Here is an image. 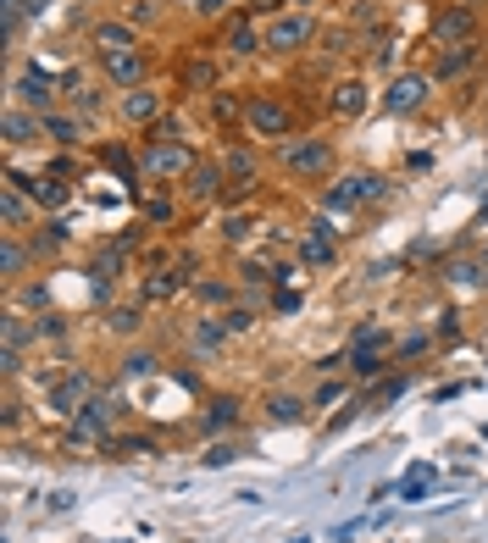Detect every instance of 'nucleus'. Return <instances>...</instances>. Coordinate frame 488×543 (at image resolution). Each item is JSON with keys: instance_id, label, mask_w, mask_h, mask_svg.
I'll use <instances>...</instances> for the list:
<instances>
[{"instance_id": "obj_41", "label": "nucleus", "mask_w": 488, "mask_h": 543, "mask_svg": "<svg viewBox=\"0 0 488 543\" xmlns=\"http://www.w3.org/2000/svg\"><path fill=\"white\" fill-rule=\"evenodd\" d=\"M228 461H234V443H216L211 455H206V466H228Z\"/></svg>"}, {"instance_id": "obj_12", "label": "nucleus", "mask_w": 488, "mask_h": 543, "mask_svg": "<svg viewBox=\"0 0 488 543\" xmlns=\"http://www.w3.org/2000/svg\"><path fill=\"white\" fill-rule=\"evenodd\" d=\"M100 62H106V78L117 89H139L145 83V56L139 51H117V56H100Z\"/></svg>"}, {"instance_id": "obj_37", "label": "nucleus", "mask_w": 488, "mask_h": 543, "mask_svg": "<svg viewBox=\"0 0 488 543\" xmlns=\"http://www.w3.org/2000/svg\"><path fill=\"white\" fill-rule=\"evenodd\" d=\"M378 67H383V72H394V67H399V39H394V44H383V51H378Z\"/></svg>"}, {"instance_id": "obj_40", "label": "nucleus", "mask_w": 488, "mask_h": 543, "mask_svg": "<svg viewBox=\"0 0 488 543\" xmlns=\"http://www.w3.org/2000/svg\"><path fill=\"white\" fill-rule=\"evenodd\" d=\"M100 156H106V167H117V172H122V177H128V172H133V161H128V156H122V150H111V145H106V150H100Z\"/></svg>"}, {"instance_id": "obj_25", "label": "nucleus", "mask_w": 488, "mask_h": 543, "mask_svg": "<svg viewBox=\"0 0 488 543\" xmlns=\"http://www.w3.org/2000/svg\"><path fill=\"white\" fill-rule=\"evenodd\" d=\"M0 216H6V233H17L23 222H28V200H23V189H6V195H0Z\"/></svg>"}, {"instance_id": "obj_4", "label": "nucleus", "mask_w": 488, "mask_h": 543, "mask_svg": "<svg viewBox=\"0 0 488 543\" xmlns=\"http://www.w3.org/2000/svg\"><path fill=\"white\" fill-rule=\"evenodd\" d=\"M333 167V145L328 139H283V172L294 177H322Z\"/></svg>"}, {"instance_id": "obj_35", "label": "nucleus", "mask_w": 488, "mask_h": 543, "mask_svg": "<svg viewBox=\"0 0 488 543\" xmlns=\"http://www.w3.org/2000/svg\"><path fill=\"white\" fill-rule=\"evenodd\" d=\"M23 338H28V328H23V316L12 310L6 316V349H23Z\"/></svg>"}, {"instance_id": "obj_22", "label": "nucleus", "mask_w": 488, "mask_h": 543, "mask_svg": "<svg viewBox=\"0 0 488 543\" xmlns=\"http://www.w3.org/2000/svg\"><path fill=\"white\" fill-rule=\"evenodd\" d=\"M234 422H239V399H234V394L211 399V411L200 416V427H206V433H216V427H234Z\"/></svg>"}, {"instance_id": "obj_9", "label": "nucleus", "mask_w": 488, "mask_h": 543, "mask_svg": "<svg viewBox=\"0 0 488 543\" xmlns=\"http://www.w3.org/2000/svg\"><path fill=\"white\" fill-rule=\"evenodd\" d=\"M12 95H17V100H23V106L33 111V117H44V111H51V95H56V83L44 78L39 67H28V72H23V78L12 83Z\"/></svg>"}, {"instance_id": "obj_7", "label": "nucleus", "mask_w": 488, "mask_h": 543, "mask_svg": "<svg viewBox=\"0 0 488 543\" xmlns=\"http://www.w3.org/2000/svg\"><path fill=\"white\" fill-rule=\"evenodd\" d=\"M383 355H388V333L383 328H361V333H355V344H349L355 377H378L383 372Z\"/></svg>"}, {"instance_id": "obj_2", "label": "nucleus", "mask_w": 488, "mask_h": 543, "mask_svg": "<svg viewBox=\"0 0 488 543\" xmlns=\"http://www.w3.org/2000/svg\"><path fill=\"white\" fill-rule=\"evenodd\" d=\"M244 128L255 133V139H289V133H294V111L278 95H250L244 100Z\"/></svg>"}, {"instance_id": "obj_24", "label": "nucleus", "mask_w": 488, "mask_h": 543, "mask_svg": "<svg viewBox=\"0 0 488 543\" xmlns=\"http://www.w3.org/2000/svg\"><path fill=\"white\" fill-rule=\"evenodd\" d=\"M228 51H234V56H255V51H266V44H261V33L239 17V23L228 28Z\"/></svg>"}, {"instance_id": "obj_38", "label": "nucleus", "mask_w": 488, "mask_h": 543, "mask_svg": "<svg viewBox=\"0 0 488 543\" xmlns=\"http://www.w3.org/2000/svg\"><path fill=\"white\" fill-rule=\"evenodd\" d=\"M228 12V0H195V17H222Z\"/></svg>"}, {"instance_id": "obj_16", "label": "nucleus", "mask_w": 488, "mask_h": 543, "mask_svg": "<svg viewBox=\"0 0 488 543\" xmlns=\"http://www.w3.org/2000/svg\"><path fill=\"white\" fill-rule=\"evenodd\" d=\"M39 133H44V122H39V117H28L23 106H12V111H6V145H12V150L33 145V139H39Z\"/></svg>"}, {"instance_id": "obj_43", "label": "nucleus", "mask_w": 488, "mask_h": 543, "mask_svg": "<svg viewBox=\"0 0 488 543\" xmlns=\"http://www.w3.org/2000/svg\"><path fill=\"white\" fill-rule=\"evenodd\" d=\"M422 349H427V333H411L406 344H399V355H422Z\"/></svg>"}, {"instance_id": "obj_23", "label": "nucleus", "mask_w": 488, "mask_h": 543, "mask_svg": "<svg viewBox=\"0 0 488 543\" xmlns=\"http://www.w3.org/2000/svg\"><path fill=\"white\" fill-rule=\"evenodd\" d=\"M39 122H44V133H51L56 145H78V133H83V122H78V117H56V111H44Z\"/></svg>"}, {"instance_id": "obj_19", "label": "nucleus", "mask_w": 488, "mask_h": 543, "mask_svg": "<svg viewBox=\"0 0 488 543\" xmlns=\"http://www.w3.org/2000/svg\"><path fill=\"white\" fill-rule=\"evenodd\" d=\"M206 111H211V122H244V100L239 95H228V89H211V100H206Z\"/></svg>"}, {"instance_id": "obj_18", "label": "nucleus", "mask_w": 488, "mask_h": 543, "mask_svg": "<svg viewBox=\"0 0 488 543\" xmlns=\"http://www.w3.org/2000/svg\"><path fill=\"white\" fill-rule=\"evenodd\" d=\"M95 51H100V56L133 51V28H128V23H100V28H95Z\"/></svg>"}, {"instance_id": "obj_6", "label": "nucleus", "mask_w": 488, "mask_h": 543, "mask_svg": "<svg viewBox=\"0 0 488 543\" xmlns=\"http://www.w3.org/2000/svg\"><path fill=\"white\" fill-rule=\"evenodd\" d=\"M477 33V6H466V0H450V6L433 12V39L438 44H472Z\"/></svg>"}, {"instance_id": "obj_11", "label": "nucleus", "mask_w": 488, "mask_h": 543, "mask_svg": "<svg viewBox=\"0 0 488 543\" xmlns=\"http://www.w3.org/2000/svg\"><path fill=\"white\" fill-rule=\"evenodd\" d=\"M189 261H172V266H161V272H150V283H145V294L150 300H172V294H184V289H195V278H189Z\"/></svg>"}, {"instance_id": "obj_14", "label": "nucleus", "mask_w": 488, "mask_h": 543, "mask_svg": "<svg viewBox=\"0 0 488 543\" xmlns=\"http://www.w3.org/2000/svg\"><path fill=\"white\" fill-rule=\"evenodd\" d=\"M328 111H333V117H361V111H367V83H361V78H344V83H333V100H328Z\"/></svg>"}, {"instance_id": "obj_3", "label": "nucleus", "mask_w": 488, "mask_h": 543, "mask_svg": "<svg viewBox=\"0 0 488 543\" xmlns=\"http://www.w3.org/2000/svg\"><path fill=\"white\" fill-rule=\"evenodd\" d=\"M145 172L156 177V184H177V177L195 172V156H189V145H177V139H150L145 145Z\"/></svg>"}, {"instance_id": "obj_13", "label": "nucleus", "mask_w": 488, "mask_h": 543, "mask_svg": "<svg viewBox=\"0 0 488 543\" xmlns=\"http://www.w3.org/2000/svg\"><path fill=\"white\" fill-rule=\"evenodd\" d=\"M222 189H228V172H222V161H195V172H189V195L206 205V200H216Z\"/></svg>"}, {"instance_id": "obj_1", "label": "nucleus", "mask_w": 488, "mask_h": 543, "mask_svg": "<svg viewBox=\"0 0 488 543\" xmlns=\"http://www.w3.org/2000/svg\"><path fill=\"white\" fill-rule=\"evenodd\" d=\"M311 39H317L311 12H278L273 23H266V33H261V44H266L273 56H294V51H305Z\"/></svg>"}, {"instance_id": "obj_29", "label": "nucleus", "mask_w": 488, "mask_h": 543, "mask_svg": "<svg viewBox=\"0 0 488 543\" xmlns=\"http://www.w3.org/2000/svg\"><path fill=\"white\" fill-rule=\"evenodd\" d=\"M139 322H145V316H139V310H133V305H117L106 328H111V333H139Z\"/></svg>"}, {"instance_id": "obj_26", "label": "nucleus", "mask_w": 488, "mask_h": 543, "mask_svg": "<svg viewBox=\"0 0 488 543\" xmlns=\"http://www.w3.org/2000/svg\"><path fill=\"white\" fill-rule=\"evenodd\" d=\"M427 482H433V466H416V472H411L406 482H399L394 493H399V500H411V505H416V500H427Z\"/></svg>"}, {"instance_id": "obj_10", "label": "nucleus", "mask_w": 488, "mask_h": 543, "mask_svg": "<svg viewBox=\"0 0 488 543\" xmlns=\"http://www.w3.org/2000/svg\"><path fill=\"white\" fill-rule=\"evenodd\" d=\"M300 266H333V228H328V216H317L305 228L300 239Z\"/></svg>"}, {"instance_id": "obj_39", "label": "nucleus", "mask_w": 488, "mask_h": 543, "mask_svg": "<svg viewBox=\"0 0 488 543\" xmlns=\"http://www.w3.org/2000/svg\"><path fill=\"white\" fill-rule=\"evenodd\" d=\"M222 322H228V328H234V333H244V328H250V322H255V316H250V310H244V305H239V310H228V316H222Z\"/></svg>"}, {"instance_id": "obj_27", "label": "nucleus", "mask_w": 488, "mask_h": 543, "mask_svg": "<svg viewBox=\"0 0 488 543\" xmlns=\"http://www.w3.org/2000/svg\"><path fill=\"white\" fill-rule=\"evenodd\" d=\"M156 372V355L150 349H128L122 355V377H150Z\"/></svg>"}, {"instance_id": "obj_34", "label": "nucleus", "mask_w": 488, "mask_h": 543, "mask_svg": "<svg viewBox=\"0 0 488 543\" xmlns=\"http://www.w3.org/2000/svg\"><path fill=\"white\" fill-rule=\"evenodd\" d=\"M399 394H406V377H388V383L372 388V405H388V399H399Z\"/></svg>"}, {"instance_id": "obj_32", "label": "nucleus", "mask_w": 488, "mask_h": 543, "mask_svg": "<svg viewBox=\"0 0 488 543\" xmlns=\"http://www.w3.org/2000/svg\"><path fill=\"white\" fill-rule=\"evenodd\" d=\"M450 283H477L483 278V261H450V272H444Z\"/></svg>"}, {"instance_id": "obj_33", "label": "nucleus", "mask_w": 488, "mask_h": 543, "mask_svg": "<svg viewBox=\"0 0 488 543\" xmlns=\"http://www.w3.org/2000/svg\"><path fill=\"white\" fill-rule=\"evenodd\" d=\"M283 272H273L266 261H244V283H278Z\"/></svg>"}, {"instance_id": "obj_44", "label": "nucleus", "mask_w": 488, "mask_h": 543, "mask_svg": "<svg viewBox=\"0 0 488 543\" xmlns=\"http://www.w3.org/2000/svg\"><path fill=\"white\" fill-rule=\"evenodd\" d=\"M23 6H28V12H39V6H44V0H23Z\"/></svg>"}, {"instance_id": "obj_31", "label": "nucleus", "mask_w": 488, "mask_h": 543, "mask_svg": "<svg viewBox=\"0 0 488 543\" xmlns=\"http://www.w3.org/2000/svg\"><path fill=\"white\" fill-rule=\"evenodd\" d=\"M195 294H200L206 305H228V300H234V289H228V283H211V278H200V283H195Z\"/></svg>"}, {"instance_id": "obj_30", "label": "nucleus", "mask_w": 488, "mask_h": 543, "mask_svg": "<svg viewBox=\"0 0 488 543\" xmlns=\"http://www.w3.org/2000/svg\"><path fill=\"white\" fill-rule=\"evenodd\" d=\"M300 416H305V405H300L294 394H278V399H273V422H300Z\"/></svg>"}, {"instance_id": "obj_20", "label": "nucleus", "mask_w": 488, "mask_h": 543, "mask_svg": "<svg viewBox=\"0 0 488 543\" xmlns=\"http://www.w3.org/2000/svg\"><path fill=\"white\" fill-rule=\"evenodd\" d=\"M477 62V44H450V51L438 56V67H433V78H461L466 67Z\"/></svg>"}, {"instance_id": "obj_36", "label": "nucleus", "mask_w": 488, "mask_h": 543, "mask_svg": "<svg viewBox=\"0 0 488 543\" xmlns=\"http://www.w3.org/2000/svg\"><path fill=\"white\" fill-rule=\"evenodd\" d=\"M117 449H122V455H150V438L133 433V438H117Z\"/></svg>"}, {"instance_id": "obj_5", "label": "nucleus", "mask_w": 488, "mask_h": 543, "mask_svg": "<svg viewBox=\"0 0 488 543\" xmlns=\"http://www.w3.org/2000/svg\"><path fill=\"white\" fill-rule=\"evenodd\" d=\"M427 89H433L427 72H399V78H388V89H383V106H388L394 117H416V111L427 106Z\"/></svg>"}, {"instance_id": "obj_15", "label": "nucleus", "mask_w": 488, "mask_h": 543, "mask_svg": "<svg viewBox=\"0 0 488 543\" xmlns=\"http://www.w3.org/2000/svg\"><path fill=\"white\" fill-rule=\"evenodd\" d=\"M17 189H28V200L33 205H44V211H62L67 205V189L62 184H51V177H12Z\"/></svg>"}, {"instance_id": "obj_42", "label": "nucleus", "mask_w": 488, "mask_h": 543, "mask_svg": "<svg viewBox=\"0 0 488 543\" xmlns=\"http://www.w3.org/2000/svg\"><path fill=\"white\" fill-rule=\"evenodd\" d=\"M250 233V222L244 216H228V228H222V239H244Z\"/></svg>"}, {"instance_id": "obj_21", "label": "nucleus", "mask_w": 488, "mask_h": 543, "mask_svg": "<svg viewBox=\"0 0 488 543\" xmlns=\"http://www.w3.org/2000/svg\"><path fill=\"white\" fill-rule=\"evenodd\" d=\"M222 172H228L234 189H250L255 184V156L250 150H228V156H222Z\"/></svg>"}, {"instance_id": "obj_8", "label": "nucleus", "mask_w": 488, "mask_h": 543, "mask_svg": "<svg viewBox=\"0 0 488 543\" xmlns=\"http://www.w3.org/2000/svg\"><path fill=\"white\" fill-rule=\"evenodd\" d=\"M161 111H167V95H156L150 83H139V89H122V100H117V117H122V122H133V128L161 122Z\"/></svg>"}, {"instance_id": "obj_45", "label": "nucleus", "mask_w": 488, "mask_h": 543, "mask_svg": "<svg viewBox=\"0 0 488 543\" xmlns=\"http://www.w3.org/2000/svg\"><path fill=\"white\" fill-rule=\"evenodd\" d=\"M483 278H488V244H483Z\"/></svg>"}, {"instance_id": "obj_28", "label": "nucleus", "mask_w": 488, "mask_h": 543, "mask_svg": "<svg viewBox=\"0 0 488 543\" xmlns=\"http://www.w3.org/2000/svg\"><path fill=\"white\" fill-rule=\"evenodd\" d=\"M23 266H28V250H23L17 239H6V250H0V272H6V278H17Z\"/></svg>"}, {"instance_id": "obj_17", "label": "nucleus", "mask_w": 488, "mask_h": 543, "mask_svg": "<svg viewBox=\"0 0 488 543\" xmlns=\"http://www.w3.org/2000/svg\"><path fill=\"white\" fill-rule=\"evenodd\" d=\"M228 322H216V316H200V322H195V355H216L222 344H228Z\"/></svg>"}]
</instances>
